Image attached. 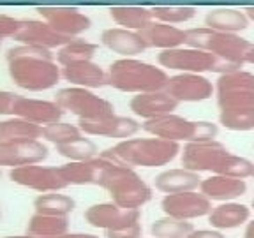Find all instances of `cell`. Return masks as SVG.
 I'll return each mask as SVG.
<instances>
[{"label":"cell","instance_id":"obj_6","mask_svg":"<svg viewBox=\"0 0 254 238\" xmlns=\"http://www.w3.org/2000/svg\"><path fill=\"white\" fill-rule=\"evenodd\" d=\"M141 129L154 138H161L173 143L214 141L219 134L217 123L206 122V120H187L180 115H175V113L147 120L141 123Z\"/></svg>","mask_w":254,"mask_h":238},{"label":"cell","instance_id":"obj_15","mask_svg":"<svg viewBox=\"0 0 254 238\" xmlns=\"http://www.w3.org/2000/svg\"><path fill=\"white\" fill-rule=\"evenodd\" d=\"M166 217L179 219V221H192L198 217H208L214 210L212 201L203 192H182V194H168L161 201Z\"/></svg>","mask_w":254,"mask_h":238},{"label":"cell","instance_id":"obj_32","mask_svg":"<svg viewBox=\"0 0 254 238\" xmlns=\"http://www.w3.org/2000/svg\"><path fill=\"white\" fill-rule=\"evenodd\" d=\"M59 168L69 185H95L99 171V157L85 163H65Z\"/></svg>","mask_w":254,"mask_h":238},{"label":"cell","instance_id":"obj_29","mask_svg":"<svg viewBox=\"0 0 254 238\" xmlns=\"http://www.w3.org/2000/svg\"><path fill=\"white\" fill-rule=\"evenodd\" d=\"M111 20L120 28L132 32H141L148 23L154 21L150 7H138V5H117V7H110Z\"/></svg>","mask_w":254,"mask_h":238},{"label":"cell","instance_id":"obj_2","mask_svg":"<svg viewBox=\"0 0 254 238\" xmlns=\"http://www.w3.org/2000/svg\"><path fill=\"white\" fill-rule=\"evenodd\" d=\"M182 166L194 173L208 171L212 175H222L231 178L246 180L254 175V164L249 159L235 155L221 141L186 143L182 150Z\"/></svg>","mask_w":254,"mask_h":238},{"label":"cell","instance_id":"obj_46","mask_svg":"<svg viewBox=\"0 0 254 238\" xmlns=\"http://www.w3.org/2000/svg\"><path fill=\"white\" fill-rule=\"evenodd\" d=\"M251 205H253V208H254V199H253V203H251Z\"/></svg>","mask_w":254,"mask_h":238},{"label":"cell","instance_id":"obj_47","mask_svg":"<svg viewBox=\"0 0 254 238\" xmlns=\"http://www.w3.org/2000/svg\"><path fill=\"white\" fill-rule=\"evenodd\" d=\"M139 238H143V237H139Z\"/></svg>","mask_w":254,"mask_h":238},{"label":"cell","instance_id":"obj_13","mask_svg":"<svg viewBox=\"0 0 254 238\" xmlns=\"http://www.w3.org/2000/svg\"><path fill=\"white\" fill-rule=\"evenodd\" d=\"M9 178L12 183L27 189L37 190L43 194H50V192H59L69 187L65 178L60 173V168L53 166H23V168H14L9 171Z\"/></svg>","mask_w":254,"mask_h":238},{"label":"cell","instance_id":"obj_8","mask_svg":"<svg viewBox=\"0 0 254 238\" xmlns=\"http://www.w3.org/2000/svg\"><path fill=\"white\" fill-rule=\"evenodd\" d=\"M161 67L173 69V71L189 72V74H201V72H217L219 76L230 74V72L242 71L240 65L224 62L215 55L196 48L182 46L177 50L161 52L157 57Z\"/></svg>","mask_w":254,"mask_h":238},{"label":"cell","instance_id":"obj_45","mask_svg":"<svg viewBox=\"0 0 254 238\" xmlns=\"http://www.w3.org/2000/svg\"><path fill=\"white\" fill-rule=\"evenodd\" d=\"M5 238H34L30 235H12V237H5Z\"/></svg>","mask_w":254,"mask_h":238},{"label":"cell","instance_id":"obj_26","mask_svg":"<svg viewBox=\"0 0 254 238\" xmlns=\"http://www.w3.org/2000/svg\"><path fill=\"white\" fill-rule=\"evenodd\" d=\"M251 217V208L242 203H221L214 206V210L208 215V222L214 230H235L246 224Z\"/></svg>","mask_w":254,"mask_h":238},{"label":"cell","instance_id":"obj_23","mask_svg":"<svg viewBox=\"0 0 254 238\" xmlns=\"http://www.w3.org/2000/svg\"><path fill=\"white\" fill-rule=\"evenodd\" d=\"M203 178L199 173L189 171L186 168H171L164 170L155 177V189L164 194H182V192H194L199 189Z\"/></svg>","mask_w":254,"mask_h":238},{"label":"cell","instance_id":"obj_41","mask_svg":"<svg viewBox=\"0 0 254 238\" xmlns=\"http://www.w3.org/2000/svg\"><path fill=\"white\" fill-rule=\"evenodd\" d=\"M64 238H101V237H95V235H90V233H69Z\"/></svg>","mask_w":254,"mask_h":238},{"label":"cell","instance_id":"obj_12","mask_svg":"<svg viewBox=\"0 0 254 238\" xmlns=\"http://www.w3.org/2000/svg\"><path fill=\"white\" fill-rule=\"evenodd\" d=\"M83 219L92 228L104 230V233H117V231L138 226L141 221V212L127 210V208H122V206L110 201L88 206L83 214Z\"/></svg>","mask_w":254,"mask_h":238},{"label":"cell","instance_id":"obj_4","mask_svg":"<svg viewBox=\"0 0 254 238\" xmlns=\"http://www.w3.org/2000/svg\"><path fill=\"white\" fill-rule=\"evenodd\" d=\"M180 152V143L161 138H131L106 148L99 157L110 159L127 168H159L171 163Z\"/></svg>","mask_w":254,"mask_h":238},{"label":"cell","instance_id":"obj_22","mask_svg":"<svg viewBox=\"0 0 254 238\" xmlns=\"http://www.w3.org/2000/svg\"><path fill=\"white\" fill-rule=\"evenodd\" d=\"M101 43L113 53H119L124 59H134L148 50L145 41L138 32L126 30V28H106L101 34Z\"/></svg>","mask_w":254,"mask_h":238},{"label":"cell","instance_id":"obj_9","mask_svg":"<svg viewBox=\"0 0 254 238\" xmlns=\"http://www.w3.org/2000/svg\"><path fill=\"white\" fill-rule=\"evenodd\" d=\"M65 111L55 101H43L23 97L14 92H0V115L18 117L37 125H52L60 122Z\"/></svg>","mask_w":254,"mask_h":238},{"label":"cell","instance_id":"obj_39","mask_svg":"<svg viewBox=\"0 0 254 238\" xmlns=\"http://www.w3.org/2000/svg\"><path fill=\"white\" fill-rule=\"evenodd\" d=\"M18 27V18H12L7 14H0V36L4 39H12Z\"/></svg>","mask_w":254,"mask_h":238},{"label":"cell","instance_id":"obj_7","mask_svg":"<svg viewBox=\"0 0 254 238\" xmlns=\"http://www.w3.org/2000/svg\"><path fill=\"white\" fill-rule=\"evenodd\" d=\"M186 46L208 52L224 62L244 67V63H247V55L253 48V43L240 37L238 34H226V32L199 27L187 30Z\"/></svg>","mask_w":254,"mask_h":238},{"label":"cell","instance_id":"obj_18","mask_svg":"<svg viewBox=\"0 0 254 238\" xmlns=\"http://www.w3.org/2000/svg\"><path fill=\"white\" fill-rule=\"evenodd\" d=\"M48 155H50V148L39 139L0 143V164L9 166L11 170L43 163L44 159H48Z\"/></svg>","mask_w":254,"mask_h":238},{"label":"cell","instance_id":"obj_24","mask_svg":"<svg viewBox=\"0 0 254 238\" xmlns=\"http://www.w3.org/2000/svg\"><path fill=\"white\" fill-rule=\"evenodd\" d=\"M199 192L206 196L210 201L230 203L233 199L240 198L247 192L246 180L222 177V175H210L208 178H203L199 185Z\"/></svg>","mask_w":254,"mask_h":238},{"label":"cell","instance_id":"obj_10","mask_svg":"<svg viewBox=\"0 0 254 238\" xmlns=\"http://www.w3.org/2000/svg\"><path fill=\"white\" fill-rule=\"evenodd\" d=\"M55 103L64 111L76 115L79 120H99L115 115V106L88 88H60L55 94Z\"/></svg>","mask_w":254,"mask_h":238},{"label":"cell","instance_id":"obj_38","mask_svg":"<svg viewBox=\"0 0 254 238\" xmlns=\"http://www.w3.org/2000/svg\"><path fill=\"white\" fill-rule=\"evenodd\" d=\"M150 11L155 21L168 25L184 23L196 16V7H186V5H161V7H150Z\"/></svg>","mask_w":254,"mask_h":238},{"label":"cell","instance_id":"obj_11","mask_svg":"<svg viewBox=\"0 0 254 238\" xmlns=\"http://www.w3.org/2000/svg\"><path fill=\"white\" fill-rule=\"evenodd\" d=\"M215 97L221 111L254 108V74L237 71L219 76L215 81Z\"/></svg>","mask_w":254,"mask_h":238},{"label":"cell","instance_id":"obj_30","mask_svg":"<svg viewBox=\"0 0 254 238\" xmlns=\"http://www.w3.org/2000/svg\"><path fill=\"white\" fill-rule=\"evenodd\" d=\"M27 235L34 238H64L69 235V221L67 217L34 214L28 219Z\"/></svg>","mask_w":254,"mask_h":238},{"label":"cell","instance_id":"obj_36","mask_svg":"<svg viewBox=\"0 0 254 238\" xmlns=\"http://www.w3.org/2000/svg\"><path fill=\"white\" fill-rule=\"evenodd\" d=\"M219 123L224 129H228V131H235V132L254 131V108H249V110L221 111L219 113Z\"/></svg>","mask_w":254,"mask_h":238},{"label":"cell","instance_id":"obj_1","mask_svg":"<svg viewBox=\"0 0 254 238\" xmlns=\"http://www.w3.org/2000/svg\"><path fill=\"white\" fill-rule=\"evenodd\" d=\"M5 62L9 78L21 90H50L62 78V67L57 65L55 55L46 48L18 44L5 52Z\"/></svg>","mask_w":254,"mask_h":238},{"label":"cell","instance_id":"obj_28","mask_svg":"<svg viewBox=\"0 0 254 238\" xmlns=\"http://www.w3.org/2000/svg\"><path fill=\"white\" fill-rule=\"evenodd\" d=\"M43 138V127L28 120L11 117L0 122V143L34 141Z\"/></svg>","mask_w":254,"mask_h":238},{"label":"cell","instance_id":"obj_35","mask_svg":"<svg viewBox=\"0 0 254 238\" xmlns=\"http://www.w3.org/2000/svg\"><path fill=\"white\" fill-rule=\"evenodd\" d=\"M57 152L62 157L69 159V163H85V161H92L97 157V154H101L97 150V145L88 138H79L76 141L67 143V145H60V147H57Z\"/></svg>","mask_w":254,"mask_h":238},{"label":"cell","instance_id":"obj_17","mask_svg":"<svg viewBox=\"0 0 254 238\" xmlns=\"http://www.w3.org/2000/svg\"><path fill=\"white\" fill-rule=\"evenodd\" d=\"M12 39L25 46H39L46 50H55V48L60 50L72 41L69 37L60 36L44 20H18Z\"/></svg>","mask_w":254,"mask_h":238},{"label":"cell","instance_id":"obj_3","mask_svg":"<svg viewBox=\"0 0 254 238\" xmlns=\"http://www.w3.org/2000/svg\"><path fill=\"white\" fill-rule=\"evenodd\" d=\"M95 185L110 192L111 201L127 210H139L152 199V189L132 168L99 157Z\"/></svg>","mask_w":254,"mask_h":238},{"label":"cell","instance_id":"obj_48","mask_svg":"<svg viewBox=\"0 0 254 238\" xmlns=\"http://www.w3.org/2000/svg\"><path fill=\"white\" fill-rule=\"evenodd\" d=\"M253 177H254V175H253Z\"/></svg>","mask_w":254,"mask_h":238},{"label":"cell","instance_id":"obj_16","mask_svg":"<svg viewBox=\"0 0 254 238\" xmlns=\"http://www.w3.org/2000/svg\"><path fill=\"white\" fill-rule=\"evenodd\" d=\"M166 92L179 103H201L210 99L215 92V85L203 74H180L170 76Z\"/></svg>","mask_w":254,"mask_h":238},{"label":"cell","instance_id":"obj_27","mask_svg":"<svg viewBox=\"0 0 254 238\" xmlns=\"http://www.w3.org/2000/svg\"><path fill=\"white\" fill-rule=\"evenodd\" d=\"M249 18L240 9H228V7H217L210 9L205 14V25L206 28L217 32H226V34H238L249 27Z\"/></svg>","mask_w":254,"mask_h":238},{"label":"cell","instance_id":"obj_33","mask_svg":"<svg viewBox=\"0 0 254 238\" xmlns=\"http://www.w3.org/2000/svg\"><path fill=\"white\" fill-rule=\"evenodd\" d=\"M99 46L95 43L85 39H72L69 44H65L64 48H60L57 52V63L65 67V65H71V63L78 62H90L95 57Z\"/></svg>","mask_w":254,"mask_h":238},{"label":"cell","instance_id":"obj_40","mask_svg":"<svg viewBox=\"0 0 254 238\" xmlns=\"http://www.w3.org/2000/svg\"><path fill=\"white\" fill-rule=\"evenodd\" d=\"M187 238H224V235L217 230H194Z\"/></svg>","mask_w":254,"mask_h":238},{"label":"cell","instance_id":"obj_21","mask_svg":"<svg viewBox=\"0 0 254 238\" xmlns=\"http://www.w3.org/2000/svg\"><path fill=\"white\" fill-rule=\"evenodd\" d=\"M141 39L145 41L147 48H157L161 52L168 50H177V48L186 46L187 30L175 27V25L161 23V21H152L141 32H138Z\"/></svg>","mask_w":254,"mask_h":238},{"label":"cell","instance_id":"obj_25","mask_svg":"<svg viewBox=\"0 0 254 238\" xmlns=\"http://www.w3.org/2000/svg\"><path fill=\"white\" fill-rule=\"evenodd\" d=\"M62 78L79 88H103L108 85V71L95 62H78L62 67Z\"/></svg>","mask_w":254,"mask_h":238},{"label":"cell","instance_id":"obj_5","mask_svg":"<svg viewBox=\"0 0 254 238\" xmlns=\"http://www.w3.org/2000/svg\"><path fill=\"white\" fill-rule=\"evenodd\" d=\"M170 76L161 67L138 59H120L108 67V85L129 94H152L166 90Z\"/></svg>","mask_w":254,"mask_h":238},{"label":"cell","instance_id":"obj_37","mask_svg":"<svg viewBox=\"0 0 254 238\" xmlns=\"http://www.w3.org/2000/svg\"><path fill=\"white\" fill-rule=\"evenodd\" d=\"M81 132L83 131H81L79 127L72 125V123H65V122H57V123H52V125L43 127V138L46 139V141L53 143L55 147L67 145V143L83 138Z\"/></svg>","mask_w":254,"mask_h":238},{"label":"cell","instance_id":"obj_14","mask_svg":"<svg viewBox=\"0 0 254 238\" xmlns=\"http://www.w3.org/2000/svg\"><path fill=\"white\" fill-rule=\"evenodd\" d=\"M39 16L46 21L60 36L69 39H78L83 32L90 30L92 20L87 14L76 7H65V5H44L36 9Z\"/></svg>","mask_w":254,"mask_h":238},{"label":"cell","instance_id":"obj_43","mask_svg":"<svg viewBox=\"0 0 254 238\" xmlns=\"http://www.w3.org/2000/svg\"><path fill=\"white\" fill-rule=\"evenodd\" d=\"M246 14H247V18H249L251 21H254V7H247Z\"/></svg>","mask_w":254,"mask_h":238},{"label":"cell","instance_id":"obj_20","mask_svg":"<svg viewBox=\"0 0 254 238\" xmlns=\"http://www.w3.org/2000/svg\"><path fill=\"white\" fill-rule=\"evenodd\" d=\"M179 101H175L166 90L163 92H152V94H139L134 95L129 103V108L136 117L143 119L145 122L157 117L171 115L177 108Z\"/></svg>","mask_w":254,"mask_h":238},{"label":"cell","instance_id":"obj_34","mask_svg":"<svg viewBox=\"0 0 254 238\" xmlns=\"http://www.w3.org/2000/svg\"><path fill=\"white\" fill-rule=\"evenodd\" d=\"M194 231L192 222L179 221L173 217H164L152 222L150 235L152 238H187Z\"/></svg>","mask_w":254,"mask_h":238},{"label":"cell","instance_id":"obj_42","mask_svg":"<svg viewBox=\"0 0 254 238\" xmlns=\"http://www.w3.org/2000/svg\"><path fill=\"white\" fill-rule=\"evenodd\" d=\"M244 238H254V219L251 222H247L246 233H244Z\"/></svg>","mask_w":254,"mask_h":238},{"label":"cell","instance_id":"obj_31","mask_svg":"<svg viewBox=\"0 0 254 238\" xmlns=\"http://www.w3.org/2000/svg\"><path fill=\"white\" fill-rule=\"evenodd\" d=\"M34 208L36 214L52 215V217H67L76 208V201L67 194H59V192H50V194H41L34 199Z\"/></svg>","mask_w":254,"mask_h":238},{"label":"cell","instance_id":"obj_19","mask_svg":"<svg viewBox=\"0 0 254 238\" xmlns=\"http://www.w3.org/2000/svg\"><path fill=\"white\" fill-rule=\"evenodd\" d=\"M79 129L85 134L90 136H104V138H115V139H131L136 132L141 129L134 119L129 117H120V115H111L106 119L99 120H79Z\"/></svg>","mask_w":254,"mask_h":238},{"label":"cell","instance_id":"obj_44","mask_svg":"<svg viewBox=\"0 0 254 238\" xmlns=\"http://www.w3.org/2000/svg\"><path fill=\"white\" fill-rule=\"evenodd\" d=\"M247 63H254V44H253V48H251L249 55H247Z\"/></svg>","mask_w":254,"mask_h":238}]
</instances>
